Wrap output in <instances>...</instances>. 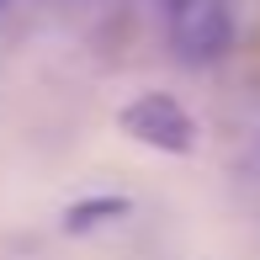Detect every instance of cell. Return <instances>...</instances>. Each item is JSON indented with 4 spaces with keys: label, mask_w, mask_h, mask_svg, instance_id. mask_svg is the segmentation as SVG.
Listing matches in <instances>:
<instances>
[{
    "label": "cell",
    "mask_w": 260,
    "mask_h": 260,
    "mask_svg": "<svg viewBox=\"0 0 260 260\" xmlns=\"http://www.w3.org/2000/svg\"><path fill=\"white\" fill-rule=\"evenodd\" d=\"M165 32H170L175 58H186V64H212V58H223L229 43H234L229 0H170Z\"/></svg>",
    "instance_id": "cell-1"
},
{
    "label": "cell",
    "mask_w": 260,
    "mask_h": 260,
    "mask_svg": "<svg viewBox=\"0 0 260 260\" xmlns=\"http://www.w3.org/2000/svg\"><path fill=\"white\" fill-rule=\"evenodd\" d=\"M117 127H122L133 144L159 149V154H191V144H197L191 112H186L175 96H165V90H144V96H133L122 112H117Z\"/></svg>",
    "instance_id": "cell-2"
},
{
    "label": "cell",
    "mask_w": 260,
    "mask_h": 260,
    "mask_svg": "<svg viewBox=\"0 0 260 260\" xmlns=\"http://www.w3.org/2000/svg\"><path fill=\"white\" fill-rule=\"evenodd\" d=\"M127 212H133L127 197H85V202H75L64 212V234H90V229H101V223L127 218Z\"/></svg>",
    "instance_id": "cell-3"
},
{
    "label": "cell",
    "mask_w": 260,
    "mask_h": 260,
    "mask_svg": "<svg viewBox=\"0 0 260 260\" xmlns=\"http://www.w3.org/2000/svg\"><path fill=\"white\" fill-rule=\"evenodd\" d=\"M0 6H6V0H0Z\"/></svg>",
    "instance_id": "cell-4"
}]
</instances>
